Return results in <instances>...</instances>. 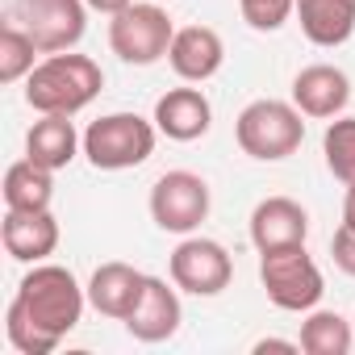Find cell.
<instances>
[{"label": "cell", "mask_w": 355, "mask_h": 355, "mask_svg": "<svg viewBox=\"0 0 355 355\" xmlns=\"http://www.w3.org/2000/svg\"><path fill=\"white\" fill-rule=\"evenodd\" d=\"M88 288L59 263H34L5 313V334L21 355H51L84 318Z\"/></svg>", "instance_id": "cell-1"}, {"label": "cell", "mask_w": 355, "mask_h": 355, "mask_svg": "<svg viewBox=\"0 0 355 355\" xmlns=\"http://www.w3.org/2000/svg\"><path fill=\"white\" fill-rule=\"evenodd\" d=\"M34 55H42V51H38V42L30 38L26 26H17V21H5V26H0V80H5V84L26 80V76L38 67Z\"/></svg>", "instance_id": "cell-21"}, {"label": "cell", "mask_w": 355, "mask_h": 355, "mask_svg": "<svg viewBox=\"0 0 355 355\" xmlns=\"http://www.w3.org/2000/svg\"><path fill=\"white\" fill-rule=\"evenodd\" d=\"M243 21L259 34H276L293 13H297V0H239Z\"/></svg>", "instance_id": "cell-23"}, {"label": "cell", "mask_w": 355, "mask_h": 355, "mask_svg": "<svg viewBox=\"0 0 355 355\" xmlns=\"http://www.w3.org/2000/svg\"><path fill=\"white\" fill-rule=\"evenodd\" d=\"M301 117H305V113H301L297 105L263 96V101H251V105L239 113L234 138H239L243 155H251V159H259V163H280V159L297 155L301 142H305V121H301Z\"/></svg>", "instance_id": "cell-3"}, {"label": "cell", "mask_w": 355, "mask_h": 355, "mask_svg": "<svg viewBox=\"0 0 355 355\" xmlns=\"http://www.w3.org/2000/svg\"><path fill=\"white\" fill-rule=\"evenodd\" d=\"M347 101H351V80H347V71H338L334 63L301 67L297 80H293V105H297L305 117L334 121V117H343Z\"/></svg>", "instance_id": "cell-12"}, {"label": "cell", "mask_w": 355, "mask_h": 355, "mask_svg": "<svg viewBox=\"0 0 355 355\" xmlns=\"http://www.w3.org/2000/svg\"><path fill=\"white\" fill-rule=\"evenodd\" d=\"M80 150H84V134H76V121L63 113H42V121H34L26 134V159H34L46 171L71 167Z\"/></svg>", "instance_id": "cell-17"}, {"label": "cell", "mask_w": 355, "mask_h": 355, "mask_svg": "<svg viewBox=\"0 0 355 355\" xmlns=\"http://www.w3.org/2000/svg\"><path fill=\"white\" fill-rule=\"evenodd\" d=\"M343 226L355 230V184H347V197H343Z\"/></svg>", "instance_id": "cell-27"}, {"label": "cell", "mask_w": 355, "mask_h": 355, "mask_svg": "<svg viewBox=\"0 0 355 355\" xmlns=\"http://www.w3.org/2000/svg\"><path fill=\"white\" fill-rule=\"evenodd\" d=\"M309 239V214L293 197H268L251 209V243L255 251H280V247H301Z\"/></svg>", "instance_id": "cell-15"}, {"label": "cell", "mask_w": 355, "mask_h": 355, "mask_svg": "<svg viewBox=\"0 0 355 355\" xmlns=\"http://www.w3.org/2000/svg\"><path fill=\"white\" fill-rule=\"evenodd\" d=\"M351 326H355V318H351Z\"/></svg>", "instance_id": "cell-29"}, {"label": "cell", "mask_w": 355, "mask_h": 355, "mask_svg": "<svg viewBox=\"0 0 355 355\" xmlns=\"http://www.w3.org/2000/svg\"><path fill=\"white\" fill-rule=\"evenodd\" d=\"M167 63H171V71L180 76L184 84H205V80H214L222 71L226 42L209 26H184V30H175V38H171Z\"/></svg>", "instance_id": "cell-11"}, {"label": "cell", "mask_w": 355, "mask_h": 355, "mask_svg": "<svg viewBox=\"0 0 355 355\" xmlns=\"http://www.w3.org/2000/svg\"><path fill=\"white\" fill-rule=\"evenodd\" d=\"M159 5H167V0H159Z\"/></svg>", "instance_id": "cell-28"}, {"label": "cell", "mask_w": 355, "mask_h": 355, "mask_svg": "<svg viewBox=\"0 0 355 355\" xmlns=\"http://www.w3.org/2000/svg\"><path fill=\"white\" fill-rule=\"evenodd\" d=\"M101 88H105V71L96 59L76 55V51H59V55H46L26 76V105L34 113L76 117L101 96Z\"/></svg>", "instance_id": "cell-2"}, {"label": "cell", "mask_w": 355, "mask_h": 355, "mask_svg": "<svg viewBox=\"0 0 355 355\" xmlns=\"http://www.w3.org/2000/svg\"><path fill=\"white\" fill-rule=\"evenodd\" d=\"M322 155L334 180L355 184V117H334L322 134Z\"/></svg>", "instance_id": "cell-22"}, {"label": "cell", "mask_w": 355, "mask_h": 355, "mask_svg": "<svg viewBox=\"0 0 355 355\" xmlns=\"http://www.w3.org/2000/svg\"><path fill=\"white\" fill-rule=\"evenodd\" d=\"M167 272H171V284L180 288V293H193V297H218L222 288H230L234 259H230V251H226L218 239L184 234V243L175 247L171 259H167Z\"/></svg>", "instance_id": "cell-8"}, {"label": "cell", "mask_w": 355, "mask_h": 355, "mask_svg": "<svg viewBox=\"0 0 355 355\" xmlns=\"http://www.w3.org/2000/svg\"><path fill=\"white\" fill-rule=\"evenodd\" d=\"M297 21L313 46L334 51L355 34V0H297Z\"/></svg>", "instance_id": "cell-18"}, {"label": "cell", "mask_w": 355, "mask_h": 355, "mask_svg": "<svg viewBox=\"0 0 355 355\" xmlns=\"http://www.w3.org/2000/svg\"><path fill=\"white\" fill-rule=\"evenodd\" d=\"M184 322V309H180V293L175 284L159 280V276H146V293L138 301V309L125 318V330L130 338L138 343H167Z\"/></svg>", "instance_id": "cell-13"}, {"label": "cell", "mask_w": 355, "mask_h": 355, "mask_svg": "<svg viewBox=\"0 0 355 355\" xmlns=\"http://www.w3.org/2000/svg\"><path fill=\"white\" fill-rule=\"evenodd\" d=\"M263 351H301V343H293V338H259L255 355H263Z\"/></svg>", "instance_id": "cell-25"}, {"label": "cell", "mask_w": 355, "mask_h": 355, "mask_svg": "<svg viewBox=\"0 0 355 355\" xmlns=\"http://www.w3.org/2000/svg\"><path fill=\"white\" fill-rule=\"evenodd\" d=\"M159 134H167L171 142H197L209 134L214 125V105L201 88H171L155 101V117Z\"/></svg>", "instance_id": "cell-14"}, {"label": "cell", "mask_w": 355, "mask_h": 355, "mask_svg": "<svg viewBox=\"0 0 355 355\" xmlns=\"http://www.w3.org/2000/svg\"><path fill=\"white\" fill-rule=\"evenodd\" d=\"M142 293H146V276H142L138 268L121 263V259L101 263V268L92 272V280H88V305H92L96 313L113 318V322H125V318L138 309Z\"/></svg>", "instance_id": "cell-16"}, {"label": "cell", "mask_w": 355, "mask_h": 355, "mask_svg": "<svg viewBox=\"0 0 355 355\" xmlns=\"http://www.w3.org/2000/svg\"><path fill=\"white\" fill-rule=\"evenodd\" d=\"M171 38H175V26L159 0L130 5V9L113 13V21H109V46L130 67H150V63L167 59Z\"/></svg>", "instance_id": "cell-6"}, {"label": "cell", "mask_w": 355, "mask_h": 355, "mask_svg": "<svg viewBox=\"0 0 355 355\" xmlns=\"http://www.w3.org/2000/svg\"><path fill=\"white\" fill-rule=\"evenodd\" d=\"M55 201V171L21 159L5 171V209H51Z\"/></svg>", "instance_id": "cell-19"}, {"label": "cell", "mask_w": 355, "mask_h": 355, "mask_svg": "<svg viewBox=\"0 0 355 355\" xmlns=\"http://www.w3.org/2000/svg\"><path fill=\"white\" fill-rule=\"evenodd\" d=\"M21 26L42 55L76 51L88 30V5L84 0H21Z\"/></svg>", "instance_id": "cell-9"}, {"label": "cell", "mask_w": 355, "mask_h": 355, "mask_svg": "<svg viewBox=\"0 0 355 355\" xmlns=\"http://www.w3.org/2000/svg\"><path fill=\"white\" fill-rule=\"evenodd\" d=\"M297 343L305 355H347L355 347V326L334 309H309Z\"/></svg>", "instance_id": "cell-20"}, {"label": "cell", "mask_w": 355, "mask_h": 355, "mask_svg": "<svg viewBox=\"0 0 355 355\" xmlns=\"http://www.w3.org/2000/svg\"><path fill=\"white\" fill-rule=\"evenodd\" d=\"M330 259L343 276H355V230L351 226H338L334 239H330Z\"/></svg>", "instance_id": "cell-24"}, {"label": "cell", "mask_w": 355, "mask_h": 355, "mask_svg": "<svg viewBox=\"0 0 355 355\" xmlns=\"http://www.w3.org/2000/svg\"><path fill=\"white\" fill-rule=\"evenodd\" d=\"M259 284L268 293V301L284 313H309L318 309L326 280L322 268L313 263V255L301 247H280V251H263L259 255Z\"/></svg>", "instance_id": "cell-5"}, {"label": "cell", "mask_w": 355, "mask_h": 355, "mask_svg": "<svg viewBox=\"0 0 355 355\" xmlns=\"http://www.w3.org/2000/svg\"><path fill=\"white\" fill-rule=\"evenodd\" d=\"M84 5H88V9H96V13H109V17H113V13L130 9L134 0H84Z\"/></svg>", "instance_id": "cell-26"}, {"label": "cell", "mask_w": 355, "mask_h": 355, "mask_svg": "<svg viewBox=\"0 0 355 355\" xmlns=\"http://www.w3.org/2000/svg\"><path fill=\"white\" fill-rule=\"evenodd\" d=\"M159 125L138 113H105L84 130V159L96 171H130L155 155Z\"/></svg>", "instance_id": "cell-4"}, {"label": "cell", "mask_w": 355, "mask_h": 355, "mask_svg": "<svg viewBox=\"0 0 355 355\" xmlns=\"http://www.w3.org/2000/svg\"><path fill=\"white\" fill-rule=\"evenodd\" d=\"M9 259L17 263H46V255L59 251V222L51 209H9L0 222Z\"/></svg>", "instance_id": "cell-10"}, {"label": "cell", "mask_w": 355, "mask_h": 355, "mask_svg": "<svg viewBox=\"0 0 355 355\" xmlns=\"http://www.w3.org/2000/svg\"><path fill=\"white\" fill-rule=\"evenodd\" d=\"M150 222L167 234H197L209 218V184L197 171H163L150 184Z\"/></svg>", "instance_id": "cell-7"}]
</instances>
